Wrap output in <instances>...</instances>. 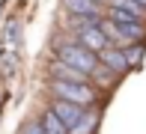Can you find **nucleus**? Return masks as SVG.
<instances>
[{
  "label": "nucleus",
  "mask_w": 146,
  "mask_h": 134,
  "mask_svg": "<svg viewBox=\"0 0 146 134\" xmlns=\"http://www.w3.org/2000/svg\"><path fill=\"white\" fill-rule=\"evenodd\" d=\"M48 96L54 98H69V101H78V104H87V107H96L98 101V90L90 84V80H60V78H48Z\"/></svg>",
  "instance_id": "f257e3e1"
},
{
  "label": "nucleus",
  "mask_w": 146,
  "mask_h": 134,
  "mask_svg": "<svg viewBox=\"0 0 146 134\" xmlns=\"http://www.w3.org/2000/svg\"><path fill=\"white\" fill-rule=\"evenodd\" d=\"M54 57H57V60H66V63H72L75 69L87 72V75L96 69L98 63H102V60H98V54H96V51H90L87 45H81L75 36H72V39H63V42H57Z\"/></svg>",
  "instance_id": "f03ea898"
},
{
  "label": "nucleus",
  "mask_w": 146,
  "mask_h": 134,
  "mask_svg": "<svg viewBox=\"0 0 146 134\" xmlns=\"http://www.w3.org/2000/svg\"><path fill=\"white\" fill-rule=\"evenodd\" d=\"M51 101H48V107L57 113L60 119L66 122V128H72V125H78L81 122V116L87 113V104H78V101H69V98H54V96H48Z\"/></svg>",
  "instance_id": "7ed1b4c3"
},
{
  "label": "nucleus",
  "mask_w": 146,
  "mask_h": 134,
  "mask_svg": "<svg viewBox=\"0 0 146 134\" xmlns=\"http://www.w3.org/2000/svg\"><path fill=\"white\" fill-rule=\"evenodd\" d=\"M69 36H75L78 39V42H81V45H87V48L90 51H104V48H108V36H104V30H102V24H90V27H84V30H78V33H69Z\"/></svg>",
  "instance_id": "20e7f679"
},
{
  "label": "nucleus",
  "mask_w": 146,
  "mask_h": 134,
  "mask_svg": "<svg viewBox=\"0 0 146 134\" xmlns=\"http://www.w3.org/2000/svg\"><path fill=\"white\" fill-rule=\"evenodd\" d=\"M98 60H102V63L108 66V69H113L119 78L131 72L128 60H125V48H119V45H108L104 51H98Z\"/></svg>",
  "instance_id": "39448f33"
},
{
  "label": "nucleus",
  "mask_w": 146,
  "mask_h": 134,
  "mask_svg": "<svg viewBox=\"0 0 146 134\" xmlns=\"http://www.w3.org/2000/svg\"><path fill=\"white\" fill-rule=\"evenodd\" d=\"M63 12L66 15H92V18H104L108 6L98 0H63Z\"/></svg>",
  "instance_id": "423d86ee"
},
{
  "label": "nucleus",
  "mask_w": 146,
  "mask_h": 134,
  "mask_svg": "<svg viewBox=\"0 0 146 134\" xmlns=\"http://www.w3.org/2000/svg\"><path fill=\"white\" fill-rule=\"evenodd\" d=\"M48 78H60V80H90L87 72L75 69L72 63H66V60H57V57L48 63Z\"/></svg>",
  "instance_id": "0eeeda50"
},
{
  "label": "nucleus",
  "mask_w": 146,
  "mask_h": 134,
  "mask_svg": "<svg viewBox=\"0 0 146 134\" xmlns=\"http://www.w3.org/2000/svg\"><path fill=\"white\" fill-rule=\"evenodd\" d=\"M90 84L96 86V90H113V86L119 84V75L113 69H108L104 63H98L96 69L90 72Z\"/></svg>",
  "instance_id": "6e6552de"
},
{
  "label": "nucleus",
  "mask_w": 146,
  "mask_h": 134,
  "mask_svg": "<svg viewBox=\"0 0 146 134\" xmlns=\"http://www.w3.org/2000/svg\"><path fill=\"white\" fill-rule=\"evenodd\" d=\"M98 119H102V113H98V110H92V107H87V113L81 116V122H78V125H72L69 134H96Z\"/></svg>",
  "instance_id": "1a4fd4ad"
},
{
  "label": "nucleus",
  "mask_w": 146,
  "mask_h": 134,
  "mask_svg": "<svg viewBox=\"0 0 146 134\" xmlns=\"http://www.w3.org/2000/svg\"><path fill=\"white\" fill-rule=\"evenodd\" d=\"M39 119H42V128H45V134H69V128H66V122L57 116L51 107H45L42 113H39Z\"/></svg>",
  "instance_id": "9d476101"
},
{
  "label": "nucleus",
  "mask_w": 146,
  "mask_h": 134,
  "mask_svg": "<svg viewBox=\"0 0 146 134\" xmlns=\"http://www.w3.org/2000/svg\"><path fill=\"white\" fill-rule=\"evenodd\" d=\"M104 15L113 18V21H122V24H128V21H146V12H131V9H125V6H108Z\"/></svg>",
  "instance_id": "9b49d317"
},
{
  "label": "nucleus",
  "mask_w": 146,
  "mask_h": 134,
  "mask_svg": "<svg viewBox=\"0 0 146 134\" xmlns=\"http://www.w3.org/2000/svg\"><path fill=\"white\" fill-rule=\"evenodd\" d=\"M143 57H146V45H143V42H131V45H125V60H128L131 69H137V66L143 63Z\"/></svg>",
  "instance_id": "f8f14e48"
},
{
  "label": "nucleus",
  "mask_w": 146,
  "mask_h": 134,
  "mask_svg": "<svg viewBox=\"0 0 146 134\" xmlns=\"http://www.w3.org/2000/svg\"><path fill=\"white\" fill-rule=\"evenodd\" d=\"M18 134H45V128H42V119H39V116L27 119V122L21 125V131H18Z\"/></svg>",
  "instance_id": "ddd939ff"
},
{
  "label": "nucleus",
  "mask_w": 146,
  "mask_h": 134,
  "mask_svg": "<svg viewBox=\"0 0 146 134\" xmlns=\"http://www.w3.org/2000/svg\"><path fill=\"white\" fill-rule=\"evenodd\" d=\"M137 3H140V6H146V0H137Z\"/></svg>",
  "instance_id": "4468645a"
},
{
  "label": "nucleus",
  "mask_w": 146,
  "mask_h": 134,
  "mask_svg": "<svg viewBox=\"0 0 146 134\" xmlns=\"http://www.w3.org/2000/svg\"><path fill=\"white\" fill-rule=\"evenodd\" d=\"M98 3H108V0H98Z\"/></svg>",
  "instance_id": "2eb2a0df"
}]
</instances>
